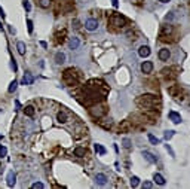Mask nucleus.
Segmentation results:
<instances>
[{
    "mask_svg": "<svg viewBox=\"0 0 190 189\" xmlns=\"http://www.w3.org/2000/svg\"><path fill=\"white\" fill-rule=\"evenodd\" d=\"M123 147H126V149L131 147V140H129V138H123Z\"/></svg>",
    "mask_w": 190,
    "mask_h": 189,
    "instance_id": "obj_32",
    "label": "nucleus"
},
{
    "mask_svg": "<svg viewBox=\"0 0 190 189\" xmlns=\"http://www.w3.org/2000/svg\"><path fill=\"white\" fill-rule=\"evenodd\" d=\"M0 138H2V135H0Z\"/></svg>",
    "mask_w": 190,
    "mask_h": 189,
    "instance_id": "obj_44",
    "label": "nucleus"
},
{
    "mask_svg": "<svg viewBox=\"0 0 190 189\" xmlns=\"http://www.w3.org/2000/svg\"><path fill=\"white\" fill-rule=\"evenodd\" d=\"M40 45H42L43 48H48V43H46V42H40Z\"/></svg>",
    "mask_w": 190,
    "mask_h": 189,
    "instance_id": "obj_42",
    "label": "nucleus"
},
{
    "mask_svg": "<svg viewBox=\"0 0 190 189\" xmlns=\"http://www.w3.org/2000/svg\"><path fill=\"white\" fill-rule=\"evenodd\" d=\"M174 31V27L171 26V24H167V26H163L162 27V31H160V39L162 40H167V37L171 36Z\"/></svg>",
    "mask_w": 190,
    "mask_h": 189,
    "instance_id": "obj_4",
    "label": "nucleus"
},
{
    "mask_svg": "<svg viewBox=\"0 0 190 189\" xmlns=\"http://www.w3.org/2000/svg\"><path fill=\"white\" fill-rule=\"evenodd\" d=\"M143 156H144L149 162H156V161H158V158H156L155 155H151L150 152H147V150H144V152H143Z\"/></svg>",
    "mask_w": 190,
    "mask_h": 189,
    "instance_id": "obj_18",
    "label": "nucleus"
},
{
    "mask_svg": "<svg viewBox=\"0 0 190 189\" xmlns=\"http://www.w3.org/2000/svg\"><path fill=\"white\" fill-rule=\"evenodd\" d=\"M174 133H175V131H172V130H167L165 134H163V135H165V140H169V138L174 135Z\"/></svg>",
    "mask_w": 190,
    "mask_h": 189,
    "instance_id": "obj_29",
    "label": "nucleus"
},
{
    "mask_svg": "<svg viewBox=\"0 0 190 189\" xmlns=\"http://www.w3.org/2000/svg\"><path fill=\"white\" fill-rule=\"evenodd\" d=\"M95 182H97L98 185H101V186H104V185L107 183V176L103 174V173H98V174L95 176Z\"/></svg>",
    "mask_w": 190,
    "mask_h": 189,
    "instance_id": "obj_11",
    "label": "nucleus"
},
{
    "mask_svg": "<svg viewBox=\"0 0 190 189\" xmlns=\"http://www.w3.org/2000/svg\"><path fill=\"white\" fill-rule=\"evenodd\" d=\"M143 188H153V183H150V182H144Z\"/></svg>",
    "mask_w": 190,
    "mask_h": 189,
    "instance_id": "obj_36",
    "label": "nucleus"
},
{
    "mask_svg": "<svg viewBox=\"0 0 190 189\" xmlns=\"http://www.w3.org/2000/svg\"><path fill=\"white\" fill-rule=\"evenodd\" d=\"M111 3H113V6H115V8H117V5H119L117 0H111Z\"/></svg>",
    "mask_w": 190,
    "mask_h": 189,
    "instance_id": "obj_39",
    "label": "nucleus"
},
{
    "mask_svg": "<svg viewBox=\"0 0 190 189\" xmlns=\"http://www.w3.org/2000/svg\"><path fill=\"white\" fill-rule=\"evenodd\" d=\"M18 88V82L17 81H14V82H10V85H9V92H14L15 90Z\"/></svg>",
    "mask_w": 190,
    "mask_h": 189,
    "instance_id": "obj_26",
    "label": "nucleus"
},
{
    "mask_svg": "<svg viewBox=\"0 0 190 189\" xmlns=\"http://www.w3.org/2000/svg\"><path fill=\"white\" fill-rule=\"evenodd\" d=\"M89 112H91V115H92L94 118H101V116L106 113V109H104L103 106H94Z\"/></svg>",
    "mask_w": 190,
    "mask_h": 189,
    "instance_id": "obj_6",
    "label": "nucleus"
},
{
    "mask_svg": "<svg viewBox=\"0 0 190 189\" xmlns=\"http://www.w3.org/2000/svg\"><path fill=\"white\" fill-rule=\"evenodd\" d=\"M138 55H140L141 58H147V57L150 55V48L146 46V45L140 46V49H138Z\"/></svg>",
    "mask_w": 190,
    "mask_h": 189,
    "instance_id": "obj_10",
    "label": "nucleus"
},
{
    "mask_svg": "<svg viewBox=\"0 0 190 189\" xmlns=\"http://www.w3.org/2000/svg\"><path fill=\"white\" fill-rule=\"evenodd\" d=\"M138 185H140V179H138L137 176H132V177H131V186H132V188H137Z\"/></svg>",
    "mask_w": 190,
    "mask_h": 189,
    "instance_id": "obj_25",
    "label": "nucleus"
},
{
    "mask_svg": "<svg viewBox=\"0 0 190 189\" xmlns=\"http://www.w3.org/2000/svg\"><path fill=\"white\" fill-rule=\"evenodd\" d=\"M159 2H162V3H168L169 0H159Z\"/></svg>",
    "mask_w": 190,
    "mask_h": 189,
    "instance_id": "obj_43",
    "label": "nucleus"
},
{
    "mask_svg": "<svg viewBox=\"0 0 190 189\" xmlns=\"http://www.w3.org/2000/svg\"><path fill=\"white\" fill-rule=\"evenodd\" d=\"M27 26H28V31L31 33V31H33V21H31V19L27 21Z\"/></svg>",
    "mask_w": 190,
    "mask_h": 189,
    "instance_id": "obj_34",
    "label": "nucleus"
},
{
    "mask_svg": "<svg viewBox=\"0 0 190 189\" xmlns=\"http://www.w3.org/2000/svg\"><path fill=\"white\" fill-rule=\"evenodd\" d=\"M39 5L42 6V8H49V5H50V0H40V2H39Z\"/></svg>",
    "mask_w": 190,
    "mask_h": 189,
    "instance_id": "obj_30",
    "label": "nucleus"
},
{
    "mask_svg": "<svg viewBox=\"0 0 190 189\" xmlns=\"http://www.w3.org/2000/svg\"><path fill=\"white\" fill-rule=\"evenodd\" d=\"M24 8H25V10H27V12H30V10H31V5H30V2H27V0H25V2H24Z\"/></svg>",
    "mask_w": 190,
    "mask_h": 189,
    "instance_id": "obj_33",
    "label": "nucleus"
},
{
    "mask_svg": "<svg viewBox=\"0 0 190 189\" xmlns=\"http://www.w3.org/2000/svg\"><path fill=\"white\" fill-rule=\"evenodd\" d=\"M158 57H159V60H160V61H168V60H169V57H171L169 49H168V48H162L160 51H159V54H158Z\"/></svg>",
    "mask_w": 190,
    "mask_h": 189,
    "instance_id": "obj_7",
    "label": "nucleus"
},
{
    "mask_svg": "<svg viewBox=\"0 0 190 189\" xmlns=\"http://www.w3.org/2000/svg\"><path fill=\"white\" fill-rule=\"evenodd\" d=\"M149 140H150V143H151V145H155V146L160 143V140H159L158 137H155L153 134H149Z\"/></svg>",
    "mask_w": 190,
    "mask_h": 189,
    "instance_id": "obj_24",
    "label": "nucleus"
},
{
    "mask_svg": "<svg viewBox=\"0 0 190 189\" xmlns=\"http://www.w3.org/2000/svg\"><path fill=\"white\" fill-rule=\"evenodd\" d=\"M165 147H167V150H168V152H169V154H171V156H175V154H174V150H172V149H171V146H169V145H167V146H165Z\"/></svg>",
    "mask_w": 190,
    "mask_h": 189,
    "instance_id": "obj_35",
    "label": "nucleus"
},
{
    "mask_svg": "<svg viewBox=\"0 0 190 189\" xmlns=\"http://www.w3.org/2000/svg\"><path fill=\"white\" fill-rule=\"evenodd\" d=\"M6 183H8V186H9V188L15 186V183H17V176L14 174V171H9V173H8V177H6Z\"/></svg>",
    "mask_w": 190,
    "mask_h": 189,
    "instance_id": "obj_9",
    "label": "nucleus"
},
{
    "mask_svg": "<svg viewBox=\"0 0 190 189\" xmlns=\"http://www.w3.org/2000/svg\"><path fill=\"white\" fill-rule=\"evenodd\" d=\"M33 81H34V79H33L31 74H30V73H25L24 78H22V81H21V83H22V85H31Z\"/></svg>",
    "mask_w": 190,
    "mask_h": 189,
    "instance_id": "obj_14",
    "label": "nucleus"
},
{
    "mask_svg": "<svg viewBox=\"0 0 190 189\" xmlns=\"http://www.w3.org/2000/svg\"><path fill=\"white\" fill-rule=\"evenodd\" d=\"M24 113H25L27 116H33V115H34V107H33V106H25V107H24Z\"/></svg>",
    "mask_w": 190,
    "mask_h": 189,
    "instance_id": "obj_21",
    "label": "nucleus"
},
{
    "mask_svg": "<svg viewBox=\"0 0 190 189\" xmlns=\"http://www.w3.org/2000/svg\"><path fill=\"white\" fill-rule=\"evenodd\" d=\"M79 45H80V42H79V39H77V37H71V39H70V42H68V46H70V49H77V48H79Z\"/></svg>",
    "mask_w": 190,
    "mask_h": 189,
    "instance_id": "obj_16",
    "label": "nucleus"
},
{
    "mask_svg": "<svg viewBox=\"0 0 190 189\" xmlns=\"http://www.w3.org/2000/svg\"><path fill=\"white\" fill-rule=\"evenodd\" d=\"M189 106H190V104H189Z\"/></svg>",
    "mask_w": 190,
    "mask_h": 189,
    "instance_id": "obj_45",
    "label": "nucleus"
},
{
    "mask_svg": "<svg viewBox=\"0 0 190 189\" xmlns=\"http://www.w3.org/2000/svg\"><path fill=\"white\" fill-rule=\"evenodd\" d=\"M6 154H8V149L5 147V146H2V145H0V156H6Z\"/></svg>",
    "mask_w": 190,
    "mask_h": 189,
    "instance_id": "obj_31",
    "label": "nucleus"
},
{
    "mask_svg": "<svg viewBox=\"0 0 190 189\" xmlns=\"http://www.w3.org/2000/svg\"><path fill=\"white\" fill-rule=\"evenodd\" d=\"M168 116H169V119H171L174 124H180V122H181V116H180L177 112H169Z\"/></svg>",
    "mask_w": 190,
    "mask_h": 189,
    "instance_id": "obj_12",
    "label": "nucleus"
},
{
    "mask_svg": "<svg viewBox=\"0 0 190 189\" xmlns=\"http://www.w3.org/2000/svg\"><path fill=\"white\" fill-rule=\"evenodd\" d=\"M57 119H58V122H59V124H66V122L68 121V115H67L66 112H58Z\"/></svg>",
    "mask_w": 190,
    "mask_h": 189,
    "instance_id": "obj_13",
    "label": "nucleus"
},
{
    "mask_svg": "<svg viewBox=\"0 0 190 189\" xmlns=\"http://www.w3.org/2000/svg\"><path fill=\"white\" fill-rule=\"evenodd\" d=\"M9 31H10L12 34H15V28H14V27H12V26H9Z\"/></svg>",
    "mask_w": 190,
    "mask_h": 189,
    "instance_id": "obj_40",
    "label": "nucleus"
},
{
    "mask_svg": "<svg viewBox=\"0 0 190 189\" xmlns=\"http://www.w3.org/2000/svg\"><path fill=\"white\" fill-rule=\"evenodd\" d=\"M94 147H95V152H98L99 155H104V154H106V147H104V146H101V145L97 143Z\"/></svg>",
    "mask_w": 190,
    "mask_h": 189,
    "instance_id": "obj_23",
    "label": "nucleus"
},
{
    "mask_svg": "<svg viewBox=\"0 0 190 189\" xmlns=\"http://www.w3.org/2000/svg\"><path fill=\"white\" fill-rule=\"evenodd\" d=\"M108 24L113 27H123L126 24V18L120 14H111L108 18Z\"/></svg>",
    "mask_w": 190,
    "mask_h": 189,
    "instance_id": "obj_2",
    "label": "nucleus"
},
{
    "mask_svg": "<svg viewBox=\"0 0 190 189\" xmlns=\"http://www.w3.org/2000/svg\"><path fill=\"white\" fill-rule=\"evenodd\" d=\"M172 17H174V15H172V12H169V15H167V17H165V19H167V21H171V19H172Z\"/></svg>",
    "mask_w": 190,
    "mask_h": 189,
    "instance_id": "obj_37",
    "label": "nucleus"
},
{
    "mask_svg": "<svg viewBox=\"0 0 190 189\" xmlns=\"http://www.w3.org/2000/svg\"><path fill=\"white\" fill-rule=\"evenodd\" d=\"M85 28L89 30V31H95V30L98 28V21H97L95 18L86 19V21H85Z\"/></svg>",
    "mask_w": 190,
    "mask_h": 189,
    "instance_id": "obj_5",
    "label": "nucleus"
},
{
    "mask_svg": "<svg viewBox=\"0 0 190 189\" xmlns=\"http://www.w3.org/2000/svg\"><path fill=\"white\" fill-rule=\"evenodd\" d=\"M62 78H64V81H66L67 83L73 85L76 81H77V74H76V72H74V70L68 69V70H66V72H64V74H62Z\"/></svg>",
    "mask_w": 190,
    "mask_h": 189,
    "instance_id": "obj_3",
    "label": "nucleus"
},
{
    "mask_svg": "<svg viewBox=\"0 0 190 189\" xmlns=\"http://www.w3.org/2000/svg\"><path fill=\"white\" fill-rule=\"evenodd\" d=\"M0 15H2V18H5V10L2 8H0Z\"/></svg>",
    "mask_w": 190,
    "mask_h": 189,
    "instance_id": "obj_41",
    "label": "nucleus"
},
{
    "mask_svg": "<svg viewBox=\"0 0 190 189\" xmlns=\"http://www.w3.org/2000/svg\"><path fill=\"white\" fill-rule=\"evenodd\" d=\"M55 63H57V64H62V63H66V54L64 52H57L55 54Z\"/></svg>",
    "mask_w": 190,
    "mask_h": 189,
    "instance_id": "obj_15",
    "label": "nucleus"
},
{
    "mask_svg": "<svg viewBox=\"0 0 190 189\" xmlns=\"http://www.w3.org/2000/svg\"><path fill=\"white\" fill-rule=\"evenodd\" d=\"M153 179H155V182H156L158 185H160V186L165 185V179H163V176H162V174H159V173H155Z\"/></svg>",
    "mask_w": 190,
    "mask_h": 189,
    "instance_id": "obj_17",
    "label": "nucleus"
},
{
    "mask_svg": "<svg viewBox=\"0 0 190 189\" xmlns=\"http://www.w3.org/2000/svg\"><path fill=\"white\" fill-rule=\"evenodd\" d=\"M151 70H153V63L151 61H144L141 64V72L143 73L149 74V73H151Z\"/></svg>",
    "mask_w": 190,
    "mask_h": 189,
    "instance_id": "obj_8",
    "label": "nucleus"
},
{
    "mask_svg": "<svg viewBox=\"0 0 190 189\" xmlns=\"http://www.w3.org/2000/svg\"><path fill=\"white\" fill-rule=\"evenodd\" d=\"M17 49H18V52H19L21 55H24V54H25V43H24V42H18V43H17Z\"/></svg>",
    "mask_w": 190,
    "mask_h": 189,
    "instance_id": "obj_22",
    "label": "nucleus"
},
{
    "mask_svg": "<svg viewBox=\"0 0 190 189\" xmlns=\"http://www.w3.org/2000/svg\"><path fill=\"white\" fill-rule=\"evenodd\" d=\"M119 130H120V131H128V130H131V124H129V121H122L120 125H119Z\"/></svg>",
    "mask_w": 190,
    "mask_h": 189,
    "instance_id": "obj_19",
    "label": "nucleus"
},
{
    "mask_svg": "<svg viewBox=\"0 0 190 189\" xmlns=\"http://www.w3.org/2000/svg\"><path fill=\"white\" fill-rule=\"evenodd\" d=\"M168 92H169L171 95H175L177 92H180V86H172V88H169Z\"/></svg>",
    "mask_w": 190,
    "mask_h": 189,
    "instance_id": "obj_27",
    "label": "nucleus"
},
{
    "mask_svg": "<svg viewBox=\"0 0 190 189\" xmlns=\"http://www.w3.org/2000/svg\"><path fill=\"white\" fill-rule=\"evenodd\" d=\"M80 26H79V21L77 19H74V28H79Z\"/></svg>",
    "mask_w": 190,
    "mask_h": 189,
    "instance_id": "obj_38",
    "label": "nucleus"
},
{
    "mask_svg": "<svg viewBox=\"0 0 190 189\" xmlns=\"http://www.w3.org/2000/svg\"><path fill=\"white\" fill-rule=\"evenodd\" d=\"M85 154H86V149H85V147H80V146H79V147H76V149H74V155H76V156H79V158L85 156Z\"/></svg>",
    "mask_w": 190,
    "mask_h": 189,
    "instance_id": "obj_20",
    "label": "nucleus"
},
{
    "mask_svg": "<svg viewBox=\"0 0 190 189\" xmlns=\"http://www.w3.org/2000/svg\"><path fill=\"white\" fill-rule=\"evenodd\" d=\"M31 188H33V189H43L45 185H43L42 182H34V183L31 185Z\"/></svg>",
    "mask_w": 190,
    "mask_h": 189,
    "instance_id": "obj_28",
    "label": "nucleus"
},
{
    "mask_svg": "<svg viewBox=\"0 0 190 189\" xmlns=\"http://www.w3.org/2000/svg\"><path fill=\"white\" fill-rule=\"evenodd\" d=\"M135 103L140 106V107H146V109H153L156 103H159V98H156L155 95H150V94H144V95H140L137 100H135Z\"/></svg>",
    "mask_w": 190,
    "mask_h": 189,
    "instance_id": "obj_1",
    "label": "nucleus"
}]
</instances>
